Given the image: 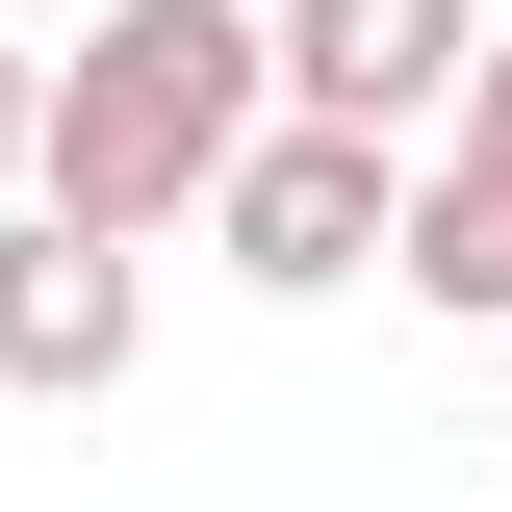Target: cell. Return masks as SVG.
<instances>
[{"mask_svg": "<svg viewBox=\"0 0 512 512\" xmlns=\"http://www.w3.org/2000/svg\"><path fill=\"white\" fill-rule=\"evenodd\" d=\"M256 128H282V77H256V0H103L52 52V103H26V205H77V231H205V180H231Z\"/></svg>", "mask_w": 512, "mask_h": 512, "instance_id": "cell-1", "label": "cell"}, {"mask_svg": "<svg viewBox=\"0 0 512 512\" xmlns=\"http://www.w3.org/2000/svg\"><path fill=\"white\" fill-rule=\"evenodd\" d=\"M384 205H410V154H384V128H256L231 180H205V256H231L256 308H333V282L384 256Z\"/></svg>", "mask_w": 512, "mask_h": 512, "instance_id": "cell-2", "label": "cell"}, {"mask_svg": "<svg viewBox=\"0 0 512 512\" xmlns=\"http://www.w3.org/2000/svg\"><path fill=\"white\" fill-rule=\"evenodd\" d=\"M461 52H487V0H256V77H282V128H410L461 103Z\"/></svg>", "mask_w": 512, "mask_h": 512, "instance_id": "cell-3", "label": "cell"}, {"mask_svg": "<svg viewBox=\"0 0 512 512\" xmlns=\"http://www.w3.org/2000/svg\"><path fill=\"white\" fill-rule=\"evenodd\" d=\"M128 333H154V256L77 231V205H0V384L77 410V384H128Z\"/></svg>", "mask_w": 512, "mask_h": 512, "instance_id": "cell-4", "label": "cell"}, {"mask_svg": "<svg viewBox=\"0 0 512 512\" xmlns=\"http://www.w3.org/2000/svg\"><path fill=\"white\" fill-rule=\"evenodd\" d=\"M384 282L461 308V333H512V154H436V180L384 205Z\"/></svg>", "mask_w": 512, "mask_h": 512, "instance_id": "cell-5", "label": "cell"}, {"mask_svg": "<svg viewBox=\"0 0 512 512\" xmlns=\"http://www.w3.org/2000/svg\"><path fill=\"white\" fill-rule=\"evenodd\" d=\"M461 154H512V26H487V52H461Z\"/></svg>", "mask_w": 512, "mask_h": 512, "instance_id": "cell-6", "label": "cell"}, {"mask_svg": "<svg viewBox=\"0 0 512 512\" xmlns=\"http://www.w3.org/2000/svg\"><path fill=\"white\" fill-rule=\"evenodd\" d=\"M26 103H52V52H0V180H26Z\"/></svg>", "mask_w": 512, "mask_h": 512, "instance_id": "cell-7", "label": "cell"}]
</instances>
